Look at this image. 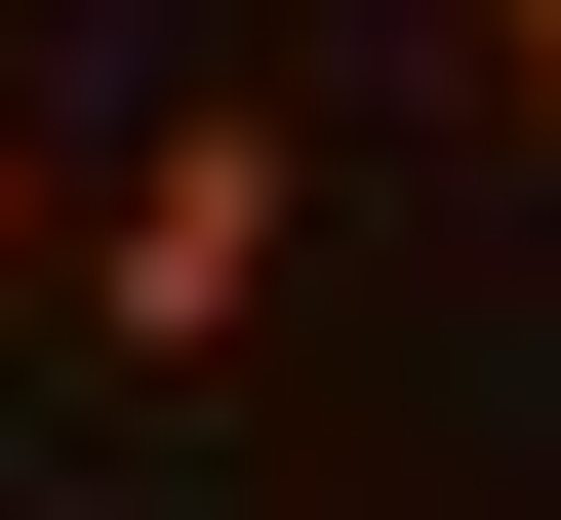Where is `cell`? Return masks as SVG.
<instances>
[{
    "label": "cell",
    "instance_id": "1",
    "mask_svg": "<svg viewBox=\"0 0 561 520\" xmlns=\"http://www.w3.org/2000/svg\"><path fill=\"white\" fill-rule=\"evenodd\" d=\"M280 241H321V161H280V120H121L41 280H81L121 360H241V321H280Z\"/></svg>",
    "mask_w": 561,
    "mask_h": 520
},
{
    "label": "cell",
    "instance_id": "2",
    "mask_svg": "<svg viewBox=\"0 0 561 520\" xmlns=\"http://www.w3.org/2000/svg\"><path fill=\"white\" fill-rule=\"evenodd\" d=\"M41 241H81V161H41V120H0V280H41Z\"/></svg>",
    "mask_w": 561,
    "mask_h": 520
},
{
    "label": "cell",
    "instance_id": "3",
    "mask_svg": "<svg viewBox=\"0 0 561 520\" xmlns=\"http://www.w3.org/2000/svg\"><path fill=\"white\" fill-rule=\"evenodd\" d=\"M481 81H522V161H561V0H481Z\"/></svg>",
    "mask_w": 561,
    "mask_h": 520
}]
</instances>
